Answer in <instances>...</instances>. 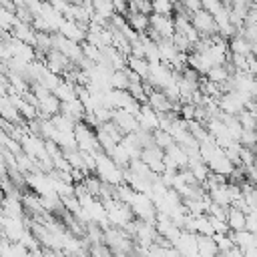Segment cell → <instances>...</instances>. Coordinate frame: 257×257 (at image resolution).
Here are the masks:
<instances>
[{"label":"cell","instance_id":"6da1fadb","mask_svg":"<svg viewBox=\"0 0 257 257\" xmlns=\"http://www.w3.org/2000/svg\"><path fill=\"white\" fill-rule=\"evenodd\" d=\"M191 22H193V26L201 32V36H213V34L219 32V24H217L215 16H213L209 10H205V8L193 12Z\"/></svg>","mask_w":257,"mask_h":257},{"label":"cell","instance_id":"7a4b0ae2","mask_svg":"<svg viewBox=\"0 0 257 257\" xmlns=\"http://www.w3.org/2000/svg\"><path fill=\"white\" fill-rule=\"evenodd\" d=\"M219 106L223 112H229V114H239L245 110V102H243V96L239 94V90L223 92L219 98Z\"/></svg>","mask_w":257,"mask_h":257},{"label":"cell","instance_id":"3957f363","mask_svg":"<svg viewBox=\"0 0 257 257\" xmlns=\"http://www.w3.org/2000/svg\"><path fill=\"white\" fill-rule=\"evenodd\" d=\"M151 28H155L157 32H161L165 38H173V34L177 32L175 18H171V14H159V12H153L151 14Z\"/></svg>","mask_w":257,"mask_h":257},{"label":"cell","instance_id":"277c9868","mask_svg":"<svg viewBox=\"0 0 257 257\" xmlns=\"http://www.w3.org/2000/svg\"><path fill=\"white\" fill-rule=\"evenodd\" d=\"M112 120H114L124 133H135V131L141 128V122H139L137 114L131 112V110H126V108H114V116H112Z\"/></svg>","mask_w":257,"mask_h":257},{"label":"cell","instance_id":"5b68a950","mask_svg":"<svg viewBox=\"0 0 257 257\" xmlns=\"http://www.w3.org/2000/svg\"><path fill=\"white\" fill-rule=\"evenodd\" d=\"M197 235H199V233H193V231H185V229H183L181 237L175 241L177 251H179V253H185V255H195V253H199Z\"/></svg>","mask_w":257,"mask_h":257},{"label":"cell","instance_id":"8992f818","mask_svg":"<svg viewBox=\"0 0 257 257\" xmlns=\"http://www.w3.org/2000/svg\"><path fill=\"white\" fill-rule=\"evenodd\" d=\"M58 32H62L66 38L76 40V42H84L86 40V30L76 20H72V18H64L60 28H58Z\"/></svg>","mask_w":257,"mask_h":257},{"label":"cell","instance_id":"52a82bcc","mask_svg":"<svg viewBox=\"0 0 257 257\" xmlns=\"http://www.w3.org/2000/svg\"><path fill=\"white\" fill-rule=\"evenodd\" d=\"M12 36H16V38H20L22 42H26V44H32V46H36V28L32 26V24H28V22H18L12 30Z\"/></svg>","mask_w":257,"mask_h":257},{"label":"cell","instance_id":"ba28073f","mask_svg":"<svg viewBox=\"0 0 257 257\" xmlns=\"http://www.w3.org/2000/svg\"><path fill=\"white\" fill-rule=\"evenodd\" d=\"M247 215H249V213H245L243 209L231 205V207H229V215H227V223H229V227H231L233 231L247 229Z\"/></svg>","mask_w":257,"mask_h":257},{"label":"cell","instance_id":"9c48e42d","mask_svg":"<svg viewBox=\"0 0 257 257\" xmlns=\"http://www.w3.org/2000/svg\"><path fill=\"white\" fill-rule=\"evenodd\" d=\"M209 195H211V201L221 203V205H231V201H233L231 191H229V183H221V185L211 187L209 189Z\"/></svg>","mask_w":257,"mask_h":257},{"label":"cell","instance_id":"30bf717a","mask_svg":"<svg viewBox=\"0 0 257 257\" xmlns=\"http://www.w3.org/2000/svg\"><path fill=\"white\" fill-rule=\"evenodd\" d=\"M128 24L137 30V32H147L151 28V14H143V12H128L126 14Z\"/></svg>","mask_w":257,"mask_h":257},{"label":"cell","instance_id":"8fae6325","mask_svg":"<svg viewBox=\"0 0 257 257\" xmlns=\"http://www.w3.org/2000/svg\"><path fill=\"white\" fill-rule=\"evenodd\" d=\"M197 241H199V255H219V245L215 241L213 235H197Z\"/></svg>","mask_w":257,"mask_h":257},{"label":"cell","instance_id":"7c38bea8","mask_svg":"<svg viewBox=\"0 0 257 257\" xmlns=\"http://www.w3.org/2000/svg\"><path fill=\"white\" fill-rule=\"evenodd\" d=\"M229 48H231V52H235V54H245V56H249V54L253 52L251 40H247L243 34H235V36L229 40Z\"/></svg>","mask_w":257,"mask_h":257},{"label":"cell","instance_id":"4fadbf2b","mask_svg":"<svg viewBox=\"0 0 257 257\" xmlns=\"http://www.w3.org/2000/svg\"><path fill=\"white\" fill-rule=\"evenodd\" d=\"M54 94L64 102V100H72V98H76L78 94H76V86H74V82H70V80H60V84L54 88Z\"/></svg>","mask_w":257,"mask_h":257},{"label":"cell","instance_id":"5bb4252c","mask_svg":"<svg viewBox=\"0 0 257 257\" xmlns=\"http://www.w3.org/2000/svg\"><path fill=\"white\" fill-rule=\"evenodd\" d=\"M128 84H131V78H128L126 68H116V70H112V76H110V86H112V88L128 90Z\"/></svg>","mask_w":257,"mask_h":257},{"label":"cell","instance_id":"9a60e30c","mask_svg":"<svg viewBox=\"0 0 257 257\" xmlns=\"http://www.w3.org/2000/svg\"><path fill=\"white\" fill-rule=\"evenodd\" d=\"M128 66L135 70V72H139L143 78H149V74H151V62L147 60V58H139V56H128Z\"/></svg>","mask_w":257,"mask_h":257},{"label":"cell","instance_id":"2e32d148","mask_svg":"<svg viewBox=\"0 0 257 257\" xmlns=\"http://www.w3.org/2000/svg\"><path fill=\"white\" fill-rule=\"evenodd\" d=\"M207 76H209L213 82L223 84V82H225V80L231 76V70L227 68V64H215V66H211V68H209Z\"/></svg>","mask_w":257,"mask_h":257},{"label":"cell","instance_id":"e0dca14e","mask_svg":"<svg viewBox=\"0 0 257 257\" xmlns=\"http://www.w3.org/2000/svg\"><path fill=\"white\" fill-rule=\"evenodd\" d=\"M84 185H86V189H88V193L92 195V197H98L100 199V191H102V185H104V181L98 177V175H86L84 177V181H82Z\"/></svg>","mask_w":257,"mask_h":257},{"label":"cell","instance_id":"ac0fdd59","mask_svg":"<svg viewBox=\"0 0 257 257\" xmlns=\"http://www.w3.org/2000/svg\"><path fill=\"white\" fill-rule=\"evenodd\" d=\"M155 143H157V147H161L163 151H167L173 143H177L175 141V137L169 133V131H165V128H157L155 131Z\"/></svg>","mask_w":257,"mask_h":257},{"label":"cell","instance_id":"d6986e66","mask_svg":"<svg viewBox=\"0 0 257 257\" xmlns=\"http://www.w3.org/2000/svg\"><path fill=\"white\" fill-rule=\"evenodd\" d=\"M128 12L153 14V0H128Z\"/></svg>","mask_w":257,"mask_h":257},{"label":"cell","instance_id":"ffe728a7","mask_svg":"<svg viewBox=\"0 0 257 257\" xmlns=\"http://www.w3.org/2000/svg\"><path fill=\"white\" fill-rule=\"evenodd\" d=\"M153 10L159 14H173L175 2L173 0H153Z\"/></svg>","mask_w":257,"mask_h":257},{"label":"cell","instance_id":"44dd1931","mask_svg":"<svg viewBox=\"0 0 257 257\" xmlns=\"http://www.w3.org/2000/svg\"><path fill=\"white\" fill-rule=\"evenodd\" d=\"M237 116H239V120H241L243 128H257V118H255V112H251L249 108H245V110H243V112H239Z\"/></svg>","mask_w":257,"mask_h":257},{"label":"cell","instance_id":"7402d4cb","mask_svg":"<svg viewBox=\"0 0 257 257\" xmlns=\"http://www.w3.org/2000/svg\"><path fill=\"white\" fill-rule=\"evenodd\" d=\"M241 143H243L245 147H253V149H257V128H243Z\"/></svg>","mask_w":257,"mask_h":257},{"label":"cell","instance_id":"603a6c76","mask_svg":"<svg viewBox=\"0 0 257 257\" xmlns=\"http://www.w3.org/2000/svg\"><path fill=\"white\" fill-rule=\"evenodd\" d=\"M179 114H181V118H185V120H193L195 114H197V104H195V102H183Z\"/></svg>","mask_w":257,"mask_h":257},{"label":"cell","instance_id":"cb8c5ba5","mask_svg":"<svg viewBox=\"0 0 257 257\" xmlns=\"http://www.w3.org/2000/svg\"><path fill=\"white\" fill-rule=\"evenodd\" d=\"M201 4H203V8L205 10H209L211 14H215V12H219L225 4H223V0H201Z\"/></svg>","mask_w":257,"mask_h":257},{"label":"cell","instance_id":"d4e9b609","mask_svg":"<svg viewBox=\"0 0 257 257\" xmlns=\"http://www.w3.org/2000/svg\"><path fill=\"white\" fill-rule=\"evenodd\" d=\"M181 4L193 14V12H197V10H201L203 8V4H201V0H181Z\"/></svg>","mask_w":257,"mask_h":257}]
</instances>
